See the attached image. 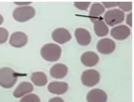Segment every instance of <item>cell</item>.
<instances>
[{
	"instance_id": "4",
	"label": "cell",
	"mask_w": 134,
	"mask_h": 102,
	"mask_svg": "<svg viewBox=\"0 0 134 102\" xmlns=\"http://www.w3.org/2000/svg\"><path fill=\"white\" fill-rule=\"evenodd\" d=\"M106 23L110 26L122 23L125 19V13L119 9H112L107 12L104 16Z\"/></svg>"
},
{
	"instance_id": "14",
	"label": "cell",
	"mask_w": 134,
	"mask_h": 102,
	"mask_svg": "<svg viewBox=\"0 0 134 102\" xmlns=\"http://www.w3.org/2000/svg\"><path fill=\"white\" fill-rule=\"evenodd\" d=\"M34 87L32 84L28 81H23L16 87L13 92V96L16 98H19L24 96L33 91Z\"/></svg>"
},
{
	"instance_id": "25",
	"label": "cell",
	"mask_w": 134,
	"mask_h": 102,
	"mask_svg": "<svg viewBox=\"0 0 134 102\" xmlns=\"http://www.w3.org/2000/svg\"><path fill=\"white\" fill-rule=\"evenodd\" d=\"M48 102H64V100L60 97H55L50 99Z\"/></svg>"
},
{
	"instance_id": "18",
	"label": "cell",
	"mask_w": 134,
	"mask_h": 102,
	"mask_svg": "<svg viewBox=\"0 0 134 102\" xmlns=\"http://www.w3.org/2000/svg\"><path fill=\"white\" fill-rule=\"evenodd\" d=\"M105 12V8L100 3H94L89 12V18L99 17Z\"/></svg>"
},
{
	"instance_id": "10",
	"label": "cell",
	"mask_w": 134,
	"mask_h": 102,
	"mask_svg": "<svg viewBox=\"0 0 134 102\" xmlns=\"http://www.w3.org/2000/svg\"><path fill=\"white\" fill-rule=\"evenodd\" d=\"M52 38L56 42L64 44L69 41L72 36L68 30L64 28H58L52 32Z\"/></svg>"
},
{
	"instance_id": "19",
	"label": "cell",
	"mask_w": 134,
	"mask_h": 102,
	"mask_svg": "<svg viewBox=\"0 0 134 102\" xmlns=\"http://www.w3.org/2000/svg\"><path fill=\"white\" fill-rule=\"evenodd\" d=\"M20 102H41V99L37 95L30 94L23 96Z\"/></svg>"
},
{
	"instance_id": "1",
	"label": "cell",
	"mask_w": 134,
	"mask_h": 102,
	"mask_svg": "<svg viewBox=\"0 0 134 102\" xmlns=\"http://www.w3.org/2000/svg\"><path fill=\"white\" fill-rule=\"evenodd\" d=\"M41 54L43 58L48 62H55L61 56L62 49L56 44L48 43L42 47Z\"/></svg>"
},
{
	"instance_id": "17",
	"label": "cell",
	"mask_w": 134,
	"mask_h": 102,
	"mask_svg": "<svg viewBox=\"0 0 134 102\" xmlns=\"http://www.w3.org/2000/svg\"><path fill=\"white\" fill-rule=\"evenodd\" d=\"M31 80L37 86H44L47 83V77L43 72H35L32 74Z\"/></svg>"
},
{
	"instance_id": "6",
	"label": "cell",
	"mask_w": 134,
	"mask_h": 102,
	"mask_svg": "<svg viewBox=\"0 0 134 102\" xmlns=\"http://www.w3.org/2000/svg\"><path fill=\"white\" fill-rule=\"evenodd\" d=\"M28 42V37L25 33L21 32L13 33L10 36L9 43L15 48H21L25 46Z\"/></svg>"
},
{
	"instance_id": "20",
	"label": "cell",
	"mask_w": 134,
	"mask_h": 102,
	"mask_svg": "<svg viewBox=\"0 0 134 102\" xmlns=\"http://www.w3.org/2000/svg\"><path fill=\"white\" fill-rule=\"evenodd\" d=\"M117 6L125 12L130 11L132 9V3L131 2H117Z\"/></svg>"
},
{
	"instance_id": "23",
	"label": "cell",
	"mask_w": 134,
	"mask_h": 102,
	"mask_svg": "<svg viewBox=\"0 0 134 102\" xmlns=\"http://www.w3.org/2000/svg\"><path fill=\"white\" fill-rule=\"evenodd\" d=\"M102 4L104 5L106 8H110L115 7V6H117V2H103Z\"/></svg>"
},
{
	"instance_id": "2",
	"label": "cell",
	"mask_w": 134,
	"mask_h": 102,
	"mask_svg": "<svg viewBox=\"0 0 134 102\" xmlns=\"http://www.w3.org/2000/svg\"><path fill=\"white\" fill-rule=\"evenodd\" d=\"M18 80V75L12 69L2 67L0 69V86L10 88L14 86Z\"/></svg>"
},
{
	"instance_id": "8",
	"label": "cell",
	"mask_w": 134,
	"mask_h": 102,
	"mask_svg": "<svg viewBox=\"0 0 134 102\" xmlns=\"http://www.w3.org/2000/svg\"><path fill=\"white\" fill-rule=\"evenodd\" d=\"M88 102H106L108 95L105 91L99 88H94L90 90L86 95Z\"/></svg>"
},
{
	"instance_id": "3",
	"label": "cell",
	"mask_w": 134,
	"mask_h": 102,
	"mask_svg": "<svg viewBox=\"0 0 134 102\" xmlns=\"http://www.w3.org/2000/svg\"><path fill=\"white\" fill-rule=\"evenodd\" d=\"M35 15L34 8L30 6H22L16 8L13 13V16L16 21L24 22L32 18Z\"/></svg>"
},
{
	"instance_id": "22",
	"label": "cell",
	"mask_w": 134,
	"mask_h": 102,
	"mask_svg": "<svg viewBox=\"0 0 134 102\" xmlns=\"http://www.w3.org/2000/svg\"><path fill=\"white\" fill-rule=\"evenodd\" d=\"M90 4V2H75L74 4L76 8L81 11H86Z\"/></svg>"
},
{
	"instance_id": "15",
	"label": "cell",
	"mask_w": 134,
	"mask_h": 102,
	"mask_svg": "<svg viewBox=\"0 0 134 102\" xmlns=\"http://www.w3.org/2000/svg\"><path fill=\"white\" fill-rule=\"evenodd\" d=\"M68 72V67L63 63H57L50 70V75L55 79H62Z\"/></svg>"
},
{
	"instance_id": "13",
	"label": "cell",
	"mask_w": 134,
	"mask_h": 102,
	"mask_svg": "<svg viewBox=\"0 0 134 102\" xmlns=\"http://www.w3.org/2000/svg\"><path fill=\"white\" fill-rule=\"evenodd\" d=\"M48 90L51 94L63 95L68 89V84L64 81H52L48 86Z\"/></svg>"
},
{
	"instance_id": "16",
	"label": "cell",
	"mask_w": 134,
	"mask_h": 102,
	"mask_svg": "<svg viewBox=\"0 0 134 102\" xmlns=\"http://www.w3.org/2000/svg\"><path fill=\"white\" fill-rule=\"evenodd\" d=\"M82 63L86 67H93L98 63L99 57L98 54L93 52H87L81 55Z\"/></svg>"
},
{
	"instance_id": "26",
	"label": "cell",
	"mask_w": 134,
	"mask_h": 102,
	"mask_svg": "<svg viewBox=\"0 0 134 102\" xmlns=\"http://www.w3.org/2000/svg\"><path fill=\"white\" fill-rule=\"evenodd\" d=\"M3 22H4V18H3L2 15L0 14V25H1Z\"/></svg>"
},
{
	"instance_id": "12",
	"label": "cell",
	"mask_w": 134,
	"mask_h": 102,
	"mask_svg": "<svg viewBox=\"0 0 134 102\" xmlns=\"http://www.w3.org/2000/svg\"><path fill=\"white\" fill-rule=\"evenodd\" d=\"M75 35L78 43L81 46L88 45L92 40V37L90 33L85 29H76Z\"/></svg>"
},
{
	"instance_id": "21",
	"label": "cell",
	"mask_w": 134,
	"mask_h": 102,
	"mask_svg": "<svg viewBox=\"0 0 134 102\" xmlns=\"http://www.w3.org/2000/svg\"><path fill=\"white\" fill-rule=\"evenodd\" d=\"M9 37V32L4 28H0V44L6 42Z\"/></svg>"
},
{
	"instance_id": "5",
	"label": "cell",
	"mask_w": 134,
	"mask_h": 102,
	"mask_svg": "<svg viewBox=\"0 0 134 102\" xmlns=\"http://www.w3.org/2000/svg\"><path fill=\"white\" fill-rule=\"evenodd\" d=\"M100 74L94 69H89L83 71L81 75L82 84L87 87H93L99 83Z\"/></svg>"
},
{
	"instance_id": "11",
	"label": "cell",
	"mask_w": 134,
	"mask_h": 102,
	"mask_svg": "<svg viewBox=\"0 0 134 102\" xmlns=\"http://www.w3.org/2000/svg\"><path fill=\"white\" fill-rule=\"evenodd\" d=\"M111 35L116 40H125L130 35L131 30L128 26L126 25H119L111 29Z\"/></svg>"
},
{
	"instance_id": "7",
	"label": "cell",
	"mask_w": 134,
	"mask_h": 102,
	"mask_svg": "<svg viewBox=\"0 0 134 102\" xmlns=\"http://www.w3.org/2000/svg\"><path fill=\"white\" fill-rule=\"evenodd\" d=\"M115 43L114 40L107 38L99 40L97 45V49L100 53L109 54L115 50Z\"/></svg>"
},
{
	"instance_id": "9",
	"label": "cell",
	"mask_w": 134,
	"mask_h": 102,
	"mask_svg": "<svg viewBox=\"0 0 134 102\" xmlns=\"http://www.w3.org/2000/svg\"><path fill=\"white\" fill-rule=\"evenodd\" d=\"M90 19L94 23V29L97 36L104 37L108 35L109 28L102 17H99L96 18H90Z\"/></svg>"
},
{
	"instance_id": "24",
	"label": "cell",
	"mask_w": 134,
	"mask_h": 102,
	"mask_svg": "<svg viewBox=\"0 0 134 102\" xmlns=\"http://www.w3.org/2000/svg\"><path fill=\"white\" fill-rule=\"evenodd\" d=\"M132 13H130V14H127V19H126V23L127 25H129L130 26H132Z\"/></svg>"
}]
</instances>
